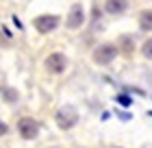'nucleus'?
Listing matches in <instances>:
<instances>
[{
	"mask_svg": "<svg viewBox=\"0 0 152 148\" xmlns=\"http://www.w3.org/2000/svg\"><path fill=\"white\" fill-rule=\"evenodd\" d=\"M139 26H141V31H152V11H141Z\"/></svg>",
	"mask_w": 152,
	"mask_h": 148,
	"instance_id": "6e6552de",
	"label": "nucleus"
},
{
	"mask_svg": "<svg viewBox=\"0 0 152 148\" xmlns=\"http://www.w3.org/2000/svg\"><path fill=\"white\" fill-rule=\"evenodd\" d=\"M120 102L124 105V107H126V105H130V100H128V98H126V96H120Z\"/></svg>",
	"mask_w": 152,
	"mask_h": 148,
	"instance_id": "9d476101",
	"label": "nucleus"
},
{
	"mask_svg": "<svg viewBox=\"0 0 152 148\" xmlns=\"http://www.w3.org/2000/svg\"><path fill=\"white\" fill-rule=\"evenodd\" d=\"M115 54H117V48L113 44H104L94 52V61L96 63H109V61L115 59Z\"/></svg>",
	"mask_w": 152,
	"mask_h": 148,
	"instance_id": "f03ea898",
	"label": "nucleus"
},
{
	"mask_svg": "<svg viewBox=\"0 0 152 148\" xmlns=\"http://www.w3.org/2000/svg\"><path fill=\"white\" fill-rule=\"evenodd\" d=\"M65 66H67V59L63 57V54H50V57L46 59V68L50 70V72H54V74H59V72H63L65 70Z\"/></svg>",
	"mask_w": 152,
	"mask_h": 148,
	"instance_id": "423d86ee",
	"label": "nucleus"
},
{
	"mask_svg": "<svg viewBox=\"0 0 152 148\" xmlns=\"http://www.w3.org/2000/svg\"><path fill=\"white\" fill-rule=\"evenodd\" d=\"M76 120H78V113H76L74 107H63L57 111V124L61 129H72L76 124Z\"/></svg>",
	"mask_w": 152,
	"mask_h": 148,
	"instance_id": "f257e3e1",
	"label": "nucleus"
},
{
	"mask_svg": "<svg viewBox=\"0 0 152 148\" xmlns=\"http://www.w3.org/2000/svg\"><path fill=\"white\" fill-rule=\"evenodd\" d=\"M59 26V18L57 15H39L35 20V29L39 33H50Z\"/></svg>",
	"mask_w": 152,
	"mask_h": 148,
	"instance_id": "7ed1b4c3",
	"label": "nucleus"
},
{
	"mask_svg": "<svg viewBox=\"0 0 152 148\" xmlns=\"http://www.w3.org/2000/svg\"><path fill=\"white\" fill-rule=\"evenodd\" d=\"M83 22H85V9H83V4H74L70 11V18H67V26L78 29V26H83Z\"/></svg>",
	"mask_w": 152,
	"mask_h": 148,
	"instance_id": "39448f33",
	"label": "nucleus"
},
{
	"mask_svg": "<svg viewBox=\"0 0 152 148\" xmlns=\"http://www.w3.org/2000/svg\"><path fill=\"white\" fill-rule=\"evenodd\" d=\"M128 9L126 0H107V11L109 13H124Z\"/></svg>",
	"mask_w": 152,
	"mask_h": 148,
	"instance_id": "0eeeda50",
	"label": "nucleus"
},
{
	"mask_svg": "<svg viewBox=\"0 0 152 148\" xmlns=\"http://www.w3.org/2000/svg\"><path fill=\"white\" fill-rule=\"evenodd\" d=\"M141 52H143V57H146V59H152V39H148L146 44H143Z\"/></svg>",
	"mask_w": 152,
	"mask_h": 148,
	"instance_id": "1a4fd4ad",
	"label": "nucleus"
},
{
	"mask_svg": "<svg viewBox=\"0 0 152 148\" xmlns=\"http://www.w3.org/2000/svg\"><path fill=\"white\" fill-rule=\"evenodd\" d=\"M2 133H7V126H4L2 122H0V135H2Z\"/></svg>",
	"mask_w": 152,
	"mask_h": 148,
	"instance_id": "9b49d317",
	"label": "nucleus"
},
{
	"mask_svg": "<svg viewBox=\"0 0 152 148\" xmlns=\"http://www.w3.org/2000/svg\"><path fill=\"white\" fill-rule=\"evenodd\" d=\"M20 133H22V137L33 139V137H37V133H39V124L33 118H22L20 120Z\"/></svg>",
	"mask_w": 152,
	"mask_h": 148,
	"instance_id": "20e7f679",
	"label": "nucleus"
}]
</instances>
